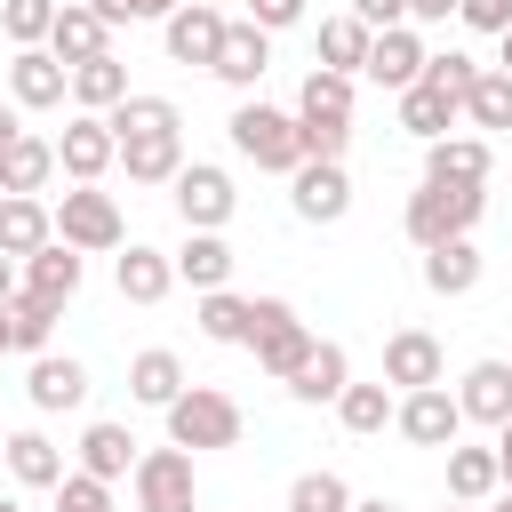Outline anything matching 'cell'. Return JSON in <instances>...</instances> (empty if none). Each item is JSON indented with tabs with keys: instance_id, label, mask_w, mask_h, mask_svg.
<instances>
[{
	"instance_id": "obj_1",
	"label": "cell",
	"mask_w": 512,
	"mask_h": 512,
	"mask_svg": "<svg viewBox=\"0 0 512 512\" xmlns=\"http://www.w3.org/2000/svg\"><path fill=\"white\" fill-rule=\"evenodd\" d=\"M112 136H120L128 184H176V168H184V112L168 96H128L112 112Z\"/></svg>"
},
{
	"instance_id": "obj_2",
	"label": "cell",
	"mask_w": 512,
	"mask_h": 512,
	"mask_svg": "<svg viewBox=\"0 0 512 512\" xmlns=\"http://www.w3.org/2000/svg\"><path fill=\"white\" fill-rule=\"evenodd\" d=\"M224 136H232V152H240L248 168H264V176H296V168H304V128H296V112H280V104H264V96H240L232 120H224Z\"/></svg>"
},
{
	"instance_id": "obj_3",
	"label": "cell",
	"mask_w": 512,
	"mask_h": 512,
	"mask_svg": "<svg viewBox=\"0 0 512 512\" xmlns=\"http://www.w3.org/2000/svg\"><path fill=\"white\" fill-rule=\"evenodd\" d=\"M480 216H488V184H416L400 208V232L416 248H448V240H472Z\"/></svg>"
},
{
	"instance_id": "obj_4",
	"label": "cell",
	"mask_w": 512,
	"mask_h": 512,
	"mask_svg": "<svg viewBox=\"0 0 512 512\" xmlns=\"http://www.w3.org/2000/svg\"><path fill=\"white\" fill-rule=\"evenodd\" d=\"M48 208H56V240L80 248V256H112V248H128V216H120V200H112L104 184H72V192H56Z\"/></svg>"
},
{
	"instance_id": "obj_5",
	"label": "cell",
	"mask_w": 512,
	"mask_h": 512,
	"mask_svg": "<svg viewBox=\"0 0 512 512\" xmlns=\"http://www.w3.org/2000/svg\"><path fill=\"white\" fill-rule=\"evenodd\" d=\"M240 432H248V416H240V400L224 392V384H184L176 392V408H168V440L176 448H240Z\"/></svg>"
},
{
	"instance_id": "obj_6",
	"label": "cell",
	"mask_w": 512,
	"mask_h": 512,
	"mask_svg": "<svg viewBox=\"0 0 512 512\" xmlns=\"http://www.w3.org/2000/svg\"><path fill=\"white\" fill-rule=\"evenodd\" d=\"M128 496L136 512H200V472H192V448H144L136 472H128Z\"/></svg>"
},
{
	"instance_id": "obj_7",
	"label": "cell",
	"mask_w": 512,
	"mask_h": 512,
	"mask_svg": "<svg viewBox=\"0 0 512 512\" xmlns=\"http://www.w3.org/2000/svg\"><path fill=\"white\" fill-rule=\"evenodd\" d=\"M168 200H176L184 232H224L232 208H240V184H232V168H216V160H184L176 184H168Z\"/></svg>"
},
{
	"instance_id": "obj_8",
	"label": "cell",
	"mask_w": 512,
	"mask_h": 512,
	"mask_svg": "<svg viewBox=\"0 0 512 512\" xmlns=\"http://www.w3.org/2000/svg\"><path fill=\"white\" fill-rule=\"evenodd\" d=\"M320 336L296 320V304L288 296H256V336H248V352H256V368L272 376V384H288L296 368H304V352H312Z\"/></svg>"
},
{
	"instance_id": "obj_9",
	"label": "cell",
	"mask_w": 512,
	"mask_h": 512,
	"mask_svg": "<svg viewBox=\"0 0 512 512\" xmlns=\"http://www.w3.org/2000/svg\"><path fill=\"white\" fill-rule=\"evenodd\" d=\"M224 32H232V8H200V0H184V8L160 24V48H168V64H184V72H216Z\"/></svg>"
},
{
	"instance_id": "obj_10",
	"label": "cell",
	"mask_w": 512,
	"mask_h": 512,
	"mask_svg": "<svg viewBox=\"0 0 512 512\" xmlns=\"http://www.w3.org/2000/svg\"><path fill=\"white\" fill-rule=\"evenodd\" d=\"M392 432L408 440V448H456L464 440V408H456V392L448 384H424V392H400V416H392Z\"/></svg>"
},
{
	"instance_id": "obj_11",
	"label": "cell",
	"mask_w": 512,
	"mask_h": 512,
	"mask_svg": "<svg viewBox=\"0 0 512 512\" xmlns=\"http://www.w3.org/2000/svg\"><path fill=\"white\" fill-rule=\"evenodd\" d=\"M56 168H64L72 184H104V168H120V136H112V120H104V112H72L64 136H56Z\"/></svg>"
},
{
	"instance_id": "obj_12",
	"label": "cell",
	"mask_w": 512,
	"mask_h": 512,
	"mask_svg": "<svg viewBox=\"0 0 512 512\" xmlns=\"http://www.w3.org/2000/svg\"><path fill=\"white\" fill-rule=\"evenodd\" d=\"M136 456H144V440H136L120 416H88V424H80V440H72V472L112 480V488L136 472Z\"/></svg>"
},
{
	"instance_id": "obj_13",
	"label": "cell",
	"mask_w": 512,
	"mask_h": 512,
	"mask_svg": "<svg viewBox=\"0 0 512 512\" xmlns=\"http://www.w3.org/2000/svg\"><path fill=\"white\" fill-rule=\"evenodd\" d=\"M424 64H432L424 32H416V24H392V32H376V40H368V64H360V80H376V88L408 96V88L424 80Z\"/></svg>"
},
{
	"instance_id": "obj_14",
	"label": "cell",
	"mask_w": 512,
	"mask_h": 512,
	"mask_svg": "<svg viewBox=\"0 0 512 512\" xmlns=\"http://www.w3.org/2000/svg\"><path fill=\"white\" fill-rule=\"evenodd\" d=\"M288 208H296L304 224H344V216H352V176H344V160H304V168L288 176Z\"/></svg>"
},
{
	"instance_id": "obj_15",
	"label": "cell",
	"mask_w": 512,
	"mask_h": 512,
	"mask_svg": "<svg viewBox=\"0 0 512 512\" xmlns=\"http://www.w3.org/2000/svg\"><path fill=\"white\" fill-rule=\"evenodd\" d=\"M384 384L392 392H424V384H448V352L432 328H392L384 336Z\"/></svg>"
},
{
	"instance_id": "obj_16",
	"label": "cell",
	"mask_w": 512,
	"mask_h": 512,
	"mask_svg": "<svg viewBox=\"0 0 512 512\" xmlns=\"http://www.w3.org/2000/svg\"><path fill=\"white\" fill-rule=\"evenodd\" d=\"M88 360H72V352H40L32 368H24V400L40 408V416H72V408H88Z\"/></svg>"
},
{
	"instance_id": "obj_17",
	"label": "cell",
	"mask_w": 512,
	"mask_h": 512,
	"mask_svg": "<svg viewBox=\"0 0 512 512\" xmlns=\"http://www.w3.org/2000/svg\"><path fill=\"white\" fill-rule=\"evenodd\" d=\"M64 96H72V72L48 48H16L8 56V104L16 112H64Z\"/></svg>"
},
{
	"instance_id": "obj_18",
	"label": "cell",
	"mask_w": 512,
	"mask_h": 512,
	"mask_svg": "<svg viewBox=\"0 0 512 512\" xmlns=\"http://www.w3.org/2000/svg\"><path fill=\"white\" fill-rule=\"evenodd\" d=\"M456 408H464V424L504 432V424H512V360H472V368L456 376Z\"/></svg>"
},
{
	"instance_id": "obj_19",
	"label": "cell",
	"mask_w": 512,
	"mask_h": 512,
	"mask_svg": "<svg viewBox=\"0 0 512 512\" xmlns=\"http://www.w3.org/2000/svg\"><path fill=\"white\" fill-rule=\"evenodd\" d=\"M264 72H272V32H256L248 16H232L224 48H216V80H224L232 96H256V88H264Z\"/></svg>"
},
{
	"instance_id": "obj_20",
	"label": "cell",
	"mask_w": 512,
	"mask_h": 512,
	"mask_svg": "<svg viewBox=\"0 0 512 512\" xmlns=\"http://www.w3.org/2000/svg\"><path fill=\"white\" fill-rule=\"evenodd\" d=\"M488 176H496V144L488 136L456 128V136L424 144V184H488Z\"/></svg>"
},
{
	"instance_id": "obj_21",
	"label": "cell",
	"mask_w": 512,
	"mask_h": 512,
	"mask_svg": "<svg viewBox=\"0 0 512 512\" xmlns=\"http://www.w3.org/2000/svg\"><path fill=\"white\" fill-rule=\"evenodd\" d=\"M0 464H8V480H16V488H48V496H56V488H64V472H72V464H64V448H56L40 424L8 432V440H0Z\"/></svg>"
},
{
	"instance_id": "obj_22",
	"label": "cell",
	"mask_w": 512,
	"mask_h": 512,
	"mask_svg": "<svg viewBox=\"0 0 512 512\" xmlns=\"http://www.w3.org/2000/svg\"><path fill=\"white\" fill-rule=\"evenodd\" d=\"M344 384H352V360H344V344H336V336H320V344L304 352V368H296L280 392H288V400H304V408H336V400H344Z\"/></svg>"
},
{
	"instance_id": "obj_23",
	"label": "cell",
	"mask_w": 512,
	"mask_h": 512,
	"mask_svg": "<svg viewBox=\"0 0 512 512\" xmlns=\"http://www.w3.org/2000/svg\"><path fill=\"white\" fill-rule=\"evenodd\" d=\"M48 56L72 72V64H88V56H112V24L88 8V0H64L56 8V32H48Z\"/></svg>"
},
{
	"instance_id": "obj_24",
	"label": "cell",
	"mask_w": 512,
	"mask_h": 512,
	"mask_svg": "<svg viewBox=\"0 0 512 512\" xmlns=\"http://www.w3.org/2000/svg\"><path fill=\"white\" fill-rule=\"evenodd\" d=\"M168 256H176V280H184L192 296H208V288H232V264H240L224 232H184Z\"/></svg>"
},
{
	"instance_id": "obj_25",
	"label": "cell",
	"mask_w": 512,
	"mask_h": 512,
	"mask_svg": "<svg viewBox=\"0 0 512 512\" xmlns=\"http://www.w3.org/2000/svg\"><path fill=\"white\" fill-rule=\"evenodd\" d=\"M112 288H120L128 304H160V296L176 288V256H168V248H144V240H128V248L112 256Z\"/></svg>"
},
{
	"instance_id": "obj_26",
	"label": "cell",
	"mask_w": 512,
	"mask_h": 512,
	"mask_svg": "<svg viewBox=\"0 0 512 512\" xmlns=\"http://www.w3.org/2000/svg\"><path fill=\"white\" fill-rule=\"evenodd\" d=\"M56 176H64V168H56V136H32V128H24V136L0 152V192H24V200H40Z\"/></svg>"
},
{
	"instance_id": "obj_27",
	"label": "cell",
	"mask_w": 512,
	"mask_h": 512,
	"mask_svg": "<svg viewBox=\"0 0 512 512\" xmlns=\"http://www.w3.org/2000/svg\"><path fill=\"white\" fill-rule=\"evenodd\" d=\"M56 240V208L48 200H24V192H0V256H40Z\"/></svg>"
},
{
	"instance_id": "obj_28",
	"label": "cell",
	"mask_w": 512,
	"mask_h": 512,
	"mask_svg": "<svg viewBox=\"0 0 512 512\" xmlns=\"http://www.w3.org/2000/svg\"><path fill=\"white\" fill-rule=\"evenodd\" d=\"M192 320H200L208 344H240V352H248V336H256V296H240V288H208V296H192Z\"/></svg>"
},
{
	"instance_id": "obj_29",
	"label": "cell",
	"mask_w": 512,
	"mask_h": 512,
	"mask_svg": "<svg viewBox=\"0 0 512 512\" xmlns=\"http://www.w3.org/2000/svg\"><path fill=\"white\" fill-rule=\"evenodd\" d=\"M176 392H184V360H176L168 344H144V352L128 360V400L168 416V408H176Z\"/></svg>"
},
{
	"instance_id": "obj_30",
	"label": "cell",
	"mask_w": 512,
	"mask_h": 512,
	"mask_svg": "<svg viewBox=\"0 0 512 512\" xmlns=\"http://www.w3.org/2000/svg\"><path fill=\"white\" fill-rule=\"evenodd\" d=\"M136 88H128V64L120 56H88V64H72V112H120Z\"/></svg>"
},
{
	"instance_id": "obj_31",
	"label": "cell",
	"mask_w": 512,
	"mask_h": 512,
	"mask_svg": "<svg viewBox=\"0 0 512 512\" xmlns=\"http://www.w3.org/2000/svg\"><path fill=\"white\" fill-rule=\"evenodd\" d=\"M392 112H400V128H408L416 144H440V136H456V120H464V104L440 96L432 80H416L408 96H392Z\"/></svg>"
},
{
	"instance_id": "obj_32",
	"label": "cell",
	"mask_w": 512,
	"mask_h": 512,
	"mask_svg": "<svg viewBox=\"0 0 512 512\" xmlns=\"http://www.w3.org/2000/svg\"><path fill=\"white\" fill-rule=\"evenodd\" d=\"M80 280H88V256H80V248H64V240H48L40 256H24V288H32V296H48V304H72V296H80Z\"/></svg>"
},
{
	"instance_id": "obj_33",
	"label": "cell",
	"mask_w": 512,
	"mask_h": 512,
	"mask_svg": "<svg viewBox=\"0 0 512 512\" xmlns=\"http://www.w3.org/2000/svg\"><path fill=\"white\" fill-rule=\"evenodd\" d=\"M368 40H376V32H368L352 8H344V16H320L312 64H320V72H352V80H360V64H368Z\"/></svg>"
},
{
	"instance_id": "obj_34",
	"label": "cell",
	"mask_w": 512,
	"mask_h": 512,
	"mask_svg": "<svg viewBox=\"0 0 512 512\" xmlns=\"http://www.w3.org/2000/svg\"><path fill=\"white\" fill-rule=\"evenodd\" d=\"M352 96H360L352 72H320V64H312L288 112H296V120H336V128H352Z\"/></svg>"
},
{
	"instance_id": "obj_35",
	"label": "cell",
	"mask_w": 512,
	"mask_h": 512,
	"mask_svg": "<svg viewBox=\"0 0 512 512\" xmlns=\"http://www.w3.org/2000/svg\"><path fill=\"white\" fill-rule=\"evenodd\" d=\"M392 416H400V392L376 376V384H344V400H336V424L352 432V440H376V432H392Z\"/></svg>"
},
{
	"instance_id": "obj_36",
	"label": "cell",
	"mask_w": 512,
	"mask_h": 512,
	"mask_svg": "<svg viewBox=\"0 0 512 512\" xmlns=\"http://www.w3.org/2000/svg\"><path fill=\"white\" fill-rule=\"evenodd\" d=\"M416 272H424V288H432V296H472L488 264H480V248H472V240H448V248H424V264H416Z\"/></svg>"
},
{
	"instance_id": "obj_37",
	"label": "cell",
	"mask_w": 512,
	"mask_h": 512,
	"mask_svg": "<svg viewBox=\"0 0 512 512\" xmlns=\"http://www.w3.org/2000/svg\"><path fill=\"white\" fill-rule=\"evenodd\" d=\"M8 312V344L24 352V360H40V352H56V320H64V304H48V296H16V304H0Z\"/></svg>"
},
{
	"instance_id": "obj_38",
	"label": "cell",
	"mask_w": 512,
	"mask_h": 512,
	"mask_svg": "<svg viewBox=\"0 0 512 512\" xmlns=\"http://www.w3.org/2000/svg\"><path fill=\"white\" fill-rule=\"evenodd\" d=\"M504 488V472H496V448H472V440H456L448 448V504H488Z\"/></svg>"
},
{
	"instance_id": "obj_39",
	"label": "cell",
	"mask_w": 512,
	"mask_h": 512,
	"mask_svg": "<svg viewBox=\"0 0 512 512\" xmlns=\"http://www.w3.org/2000/svg\"><path fill=\"white\" fill-rule=\"evenodd\" d=\"M464 120H472V136H504L512 128V72H480V88L464 96Z\"/></svg>"
},
{
	"instance_id": "obj_40",
	"label": "cell",
	"mask_w": 512,
	"mask_h": 512,
	"mask_svg": "<svg viewBox=\"0 0 512 512\" xmlns=\"http://www.w3.org/2000/svg\"><path fill=\"white\" fill-rule=\"evenodd\" d=\"M56 8H64V0H8V8H0V32H8V48H48V32H56Z\"/></svg>"
},
{
	"instance_id": "obj_41",
	"label": "cell",
	"mask_w": 512,
	"mask_h": 512,
	"mask_svg": "<svg viewBox=\"0 0 512 512\" xmlns=\"http://www.w3.org/2000/svg\"><path fill=\"white\" fill-rule=\"evenodd\" d=\"M288 512H352V480L344 472H296L288 480Z\"/></svg>"
},
{
	"instance_id": "obj_42",
	"label": "cell",
	"mask_w": 512,
	"mask_h": 512,
	"mask_svg": "<svg viewBox=\"0 0 512 512\" xmlns=\"http://www.w3.org/2000/svg\"><path fill=\"white\" fill-rule=\"evenodd\" d=\"M480 72H488V64H480V56H464V48H432V64H424V80H432L440 96H456V104L480 88Z\"/></svg>"
},
{
	"instance_id": "obj_43",
	"label": "cell",
	"mask_w": 512,
	"mask_h": 512,
	"mask_svg": "<svg viewBox=\"0 0 512 512\" xmlns=\"http://www.w3.org/2000/svg\"><path fill=\"white\" fill-rule=\"evenodd\" d=\"M240 16H248L256 32H272V40H280V32H296V24L312 16V0H240Z\"/></svg>"
},
{
	"instance_id": "obj_44",
	"label": "cell",
	"mask_w": 512,
	"mask_h": 512,
	"mask_svg": "<svg viewBox=\"0 0 512 512\" xmlns=\"http://www.w3.org/2000/svg\"><path fill=\"white\" fill-rule=\"evenodd\" d=\"M56 512H112V480L64 472V488H56Z\"/></svg>"
},
{
	"instance_id": "obj_45",
	"label": "cell",
	"mask_w": 512,
	"mask_h": 512,
	"mask_svg": "<svg viewBox=\"0 0 512 512\" xmlns=\"http://www.w3.org/2000/svg\"><path fill=\"white\" fill-rule=\"evenodd\" d=\"M456 24H464V32L504 40V32H512V0H456Z\"/></svg>"
},
{
	"instance_id": "obj_46",
	"label": "cell",
	"mask_w": 512,
	"mask_h": 512,
	"mask_svg": "<svg viewBox=\"0 0 512 512\" xmlns=\"http://www.w3.org/2000/svg\"><path fill=\"white\" fill-rule=\"evenodd\" d=\"M304 128V160H344L352 152V128H336V120H296Z\"/></svg>"
},
{
	"instance_id": "obj_47",
	"label": "cell",
	"mask_w": 512,
	"mask_h": 512,
	"mask_svg": "<svg viewBox=\"0 0 512 512\" xmlns=\"http://www.w3.org/2000/svg\"><path fill=\"white\" fill-rule=\"evenodd\" d=\"M352 16L368 32H392V24H408V0H352Z\"/></svg>"
},
{
	"instance_id": "obj_48",
	"label": "cell",
	"mask_w": 512,
	"mask_h": 512,
	"mask_svg": "<svg viewBox=\"0 0 512 512\" xmlns=\"http://www.w3.org/2000/svg\"><path fill=\"white\" fill-rule=\"evenodd\" d=\"M456 16V0H408V24L416 32H432V24H448Z\"/></svg>"
},
{
	"instance_id": "obj_49",
	"label": "cell",
	"mask_w": 512,
	"mask_h": 512,
	"mask_svg": "<svg viewBox=\"0 0 512 512\" xmlns=\"http://www.w3.org/2000/svg\"><path fill=\"white\" fill-rule=\"evenodd\" d=\"M16 296H24V264H16V256H0V304H16Z\"/></svg>"
},
{
	"instance_id": "obj_50",
	"label": "cell",
	"mask_w": 512,
	"mask_h": 512,
	"mask_svg": "<svg viewBox=\"0 0 512 512\" xmlns=\"http://www.w3.org/2000/svg\"><path fill=\"white\" fill-rule=\"evenodd\" d=\"M88 8H96V16L112 24V32H120V24H136V8H128V0H88Z\"/></svg>"
},
{
	"instance_id": "obj_51",
	"label": "cell",
	"mask_w": 512,
	"mask_h": 512,
	"mask_svg": "<svg viewBox=\"0 0 512 512\" xmlns=\"http://www.w3.org/2000/svg\"><path fill=\"white\" fill-rule=\"evenodd\" d=\"M128 8H136V16H144V24H168V16H176V8H184V0H128Z\"/></svg>"
},
{
	"instance_id": "obj_52",
	"label": "cell",
	"mask_w": 512,
	"mask_h": 512,
	"mask_svg": "<svg viewBox=\"0 0 512 512\" xmlns=\"http://www.w3.org/2000/svg\"><path fill=\"white\" fill-rule=\"evenodd\" d=\"M16 136H24V112H16V104H0V152H8Z\"/></svg>"
},
{
	"instance_id": "obj_53",
	"label": "cell",
	"mask_w": 512,
	"mask_h": 512,
	"mask_svg": "<svg viewBox=\"0 0 512 512\" xmlns=\"http://www.w3.org/2000/svg\"><path fill=\"white\" fill-rule=\"evenodd\" d=\"M488 448H496V472H504V488H512V424H504V432H496Z\"/></svg>"
},
{
	"instance_id": "obj_54",
	"label": "cell",
	"mask_w": 512,
	"mask_h": 512,
	"mask_svg": "<svg viewBox=\"0 0 512 512\" xmlns=\"http://www.w3.org/2000/svg\"><path fill=\"white\" fill-rule=\"evenodd\" d=\"M352 512H400L392 496H352Z\"/></svg>"
},
{
	"instance_id": "obj_55",
	"label": "cell",
	"mask_w": 512,
	"mask_h": 512,
	"mask_svg": "<svg viewBox=\"0 0 512 512\" xmlns=\"http://www.w3.org/2000/svg\"><path fill=\"white\" fill-rule=\"evenodd\" d=\"M496 72H512V32H504V40H496Z\"/></svg>"
},
{
	"instance_id": "obj_56",
	"label": "cell",
	"mask_w": 512,
	"mask_h": 512,
	"mask_svg": "<svg viewBox=\"0 0 512 512\" xmlns=\"http://www.w3.org/2000/svg\"><path fill=\"white\" fill-rule=\"evenodd\" d=\"M480 512H512V488H496V496H488V504H480Z\"/></svg>"
},
{
	"instance_id": "obj_57",
	"label": "cell",
	"mask_w": 512,
	"mask_h": 512,
	"mask_svg": "<svg viewBox=\"0 0 512 512\" xmlns=\"http://www.w3.org/2000/svg\"><path fill=\"white\" fill-rule=\"evenodd\" d=\"M8 352H16V344H8V312H0V360H8Z\"/></svg>"
},
{
	"instance_id": "obj_58",
	"label": "cell",
	"mask_w": 512,
	"mask_h": 512,
	"mask_svg": "<svg viewBox=\"0 0 512 512\" xmlns=\"http://www.w3.org/2000/svg\"><path fill=\"white\" fill-rule=\"evenodd\" d=\"M440 512H480V504H440Z\"/></svg>"
},
{
	"instance_id": "obj_59",
	"label": "cell",
	"mask_w": 512,
	"mask_h": 512,
	"mask_svg": "<svg viewBox=\"0 0 512 512\" xmlns=\"http://www.w3.org/2000/svg\"><path fill=\"white\" fill-rule=\"evenodd\" d=\"M0 512H24V504H16V496H0Z\"/></svg>"
},
{
	"instance_id": "obj_60",
	"label": "cell",
	"mask_w": 512,
	"mask_h": 512,
	"mask_svg": "<svg viewBox=\"0 0 512 512\" xmlns=\"http://www.w3.org/2000/svg\"><path fill=\"white\" fill-rule=\"evenodd\" d=\"M0 8H8V0H0Z\"/></svg>"
}]
</instances>
